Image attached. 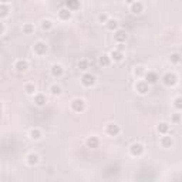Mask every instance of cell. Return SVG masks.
<instances>
[{
    "label": "cell",
    "instance_id": "37",
    "mask_svg": "<svg viewBox=\"0 0 182 182\" xmlns=\"http://www.w3.org/2000/svg\"><path fill=\"white\" fill-rule=\"evenodd\" d=\"M135 0H125V3H128V4H131V3H134Z\"/></svg>",
    "mask_w": 182,
    "mask_h": 182
},
{
    "label": "cell",
    "instance_id": "12",
    "mask_svg": "<svg viewBox=\"0 0 182 182\" xmlns=\"http://www.w3.org/2000/svg\"><path fill=\"white\" fill-rule=\"evenodd\" d=\"M86 144H87V147H88V148H97V147H98V138H97V137L87 138Z\"/></svg>",
    "mask_w": 182,
    "mask_h": 182
},
{
    "label": "cell",
    "instance_id": "7",
    "mask_svg": "<svg viewBox=\"0 0 182 182\" xmlns=\"http://www.w3.org/2000/svg\"><path fill=\"white\" fill-rule=\"evenodd\" d=\"M145 81L148 83V84H155V83L158 81V75H156V73H154V71L145 73Z\"/></svg>",
    "mask_w": 182,
    "mask_h": 182
},
{
    "label": "cell",
    "instance_id": "13",
    "mask_svg": "<svg viewBox=\"0 0 182 182\" xmlns=\"http://www.w3.org/2000/svg\"><path fill=\"white\" fill-rule=\"evenodd\" d=\"M123 51H118V50H112L111 54H110V59L114 60V61H121L123 60Z\"/></svg>",
    "mask_w": 182,
    "mask_h": 182
},
{
    "label": "cell",
    "instance_id": "32",
    "mask_svg": "<svg viewBox=\"0 0 182 182\" xmlns=\"http://www.w3.org/2000/svg\"><path fill=\"white\" fill-rule=\"evenodd\" d=\"M171 61H172V63H179V54H172V56H171Z\"/></svg>",
    "mask_w": 182,
    "mask_h": 182
},
{
    "label": "cell",
    "instance_id": "30",
    "mask_svg": "<svg viewBox=\"0 0 182 182\" xmlns=\"http://www.w3.org/2000/svg\"><path fill=\"white\" fill-rule=\"evenodd\" d=\"M67 3H71V6L68 7V10H73V9L78 7V3H77V0H68Z\"/></svg>",
    "mask_w": 182,
    "mask_h": 182
},
{
    "label": "cell",
    "instance_id": "38",
    "mask_svg": "<svg viewBox=\"0 0 182 182\" xmlns=\"http://www.w3.org/2000/svg\"><path fill=\"white\" fill-rule=\"evenodd\" d=\"M0 115H2V108H0Z\"/></svg>",
    "mask_w": 182,
    "mask_h": 182
},
{
    "label": "cell",
    "instance_id": "11",
    "mask_svg": "<svg viewBox=\"0 0 182 182\" xmlns=\"http://www.w3.org/2000/svg\"><path fill=\"white\" fill-rule=\"evenodd\" d=\"M114 38H115V41H118V43H123V41H125V38H127V33L124 31V30H118V31L115 33Z\"/></svg>",
    "mask_w": 182,
    "mask_h": 182
},
{
    "label": "cell",
    "instance_id": "28",
    "mask_svg": "<svg viewBox=\"0 0 182 182\" xmlns=\"http://www.w3.org/2000/svg\"><path fill=\"white\" fill-rule=\"evenodd\" d=\"M51 94L53 95H60L61 94V88L59 86H53L51 87Z\"/></svg>",
    "mask_w": 182,
    "mask_h": 182
},
{
    "label": "cell",
    "instance_id": "19",
    "mask_svg": "<svg viewBox=\"0 0 182 182\" xmlns=\"http://www.w3.org/2000/svg\"><path fill=\"white\" fill-rule=\"evenodd\" d=\"M161 144H162L164 148H169L172 145V138L171 137H162V140H161Z\"/></svg>",
    "mask_w": 182,
    "mask_h": 182
},
{
    "label": "cell",
    "instance_id": "5",
    "mask_svg": "<svg viewBox=\"0 0 182 182\" xmlns=\"http://www.w3.org/2000/svg\"><path fill=\"white\" fill-rule=\"evenodd\" d=\"M130 152L131 155H141L142 152H144V147H142L141 144H132L130 147Z\"/></svg>",
    "mask_w": 182,
    "mask_h": 182
},
{
    "label": "cell",
    "instance_id": "21",
    "mask_svg": "<svg viewBox=\"0 0 182 182\" xmlns=\"http://www.w3.org/2000/svg\"><path fill=\"white\" fill-rule=\"evenodd\" d=\"M105 24H107L108 30H117V27H118V22L117 20H108Z\"/></svg>",
    "mask_w": 182,
    "mask_h": 182
},
{
    "label": "cell",
    "instance_id": "2",
    "mask_svg": "<svg viewBox=\"0 0 182 182\" xmlns=\"http://www.w3.org/2000/svg\"><path fill=\"white\" fill-rule=\"evenodd\" d=\"M176 81H178V77L175 74H172V73H168V74L164 75V84L165 86H175L176 84Z\"/></svg>",
    "mask_w": 182,
    "mask_h": 182
},
{
    "label": "cell",
    "instance_id": "24",
    "mask_svg": "<svg viewBox=\"0 0 182 182\" xmlns=\"http://www.w3.org/2000/svg\"><path fill=\"white\" fill-rule=\"evenodd\" d=\"M23 31L26 34H31L34 31V26L33 24H24V26H23Z\"/></svg>",
    "mask_w": 182,
    "mask_h": 182
},
{
    "label": "cell",
    "instance_id": "34",
    "mask_svg": "<svg viewBox=\"0 0 182 182\" xmlns=\"http://www.w3.org/2000/svg\"><path fill=\"white\" fill-rule=\"evenodd\" d=\"M172 119H174L175 123H178V121H179V115H178V114H175L174 117H172Z\"/></svg>",
    "mask_w": 182,
    "mask_h": 182
},
{
    "label": "cell",
    "instance_id": "33",
    "mask_svg": "<svg viewBox=\"0 0 182 182\" xmlns=\"http://www.w3.org/2000/svg\"><path fill=\"white\" fill-rule=\"evenodd\" d=\"M181 103H182V100H181V97H178V98H176V100H175V107L178 108V110H179V108H181V107H182V104H181Z\"/></svg>",
    "mask_w": 182,
    "mask_h": 182
},
{
    "label": "cell",
    "instance_id": "1",
    "mask_svg": "<svg viewBox=\"0 0 182 182\" xmlns=\"http://www.w3.org/2000/svg\"><path fill=\"white\" fill-rule=\"evenodd\" d=\"M84 101L81 100V98H75V100H73V103H71V108H73V111L75 112H81L84 111Z\"/></svg>",
    "mask_w": 182,
    "mask_h": 182
},
{
    "label": "cell",
    "instance_id": "9",
    "mask_svg": "<svg viewBox=\"0 0 182 182\" xmlns=\"http://www.w3.org/2000/svg\"><path fill=\"white\" fill-rule=\"evenodd\" d=\"M63 67L60 66V64H54V66H51V74L54 75V77H60V75L63 74Z\"/></svg>",
    "mask_w": 182,
    "mask_h": 182
},
{
    "label": "cell",
    "instance_id": "4",
    "mask_svg": "<svg viewBox=\"0 0 182 182\" xmlns=\"http://www.w3.org/2000/svg\"><path fill=\"white\" fill-rule=\"evenodd\" d=\"M135 88H137V91L140 94H145V93H148L149 91V84L147 81H138Z\"/></svg>",
    "mask_w": 182,
    "mask_h": 182
},
{
    "label": "cell",
    "instance_id": "29",
    "mask_svg": "<svg viewBox=\"0 0 182 182\" xmlns=\"http://www.w3.org/2000/svg\"><path fill=\"white\" fill-rule=\"evenodd\" d=\"M98 20H100V23H107L108 22V16L105 14V13H103V14L98 16Z\"/></svg>",
    "mask_w": 182,
    "mask_h": 182
},
{
    "label": "cell",
    "instance_id": "26",
    "mask_svg": "<svg viewBox=\"0 0 182 182\" xmlns=\"http://www.w3.org/2000/svg\"><path fill=\"white\" fill-rule=\"evenodd\" d=\"M134 74L137 75V77H142V75L145 74V70H144V67H135V70H134Z\"/></svg>",
    "mask_w": 182,
    "mask_h": 182
},
{
    "label": "cell",
    "instance_id": "16",
    "mask_svg": "<svg viewBox=\"0 0 182 182\" xmlns=\"http://www.w3.org/2000/svg\"><path fill=\"white\" fill-rule=\"evenodd\" d=\"M34 103L41 107V105H44L46 103H47V98H46V95H43V94H38V95L34 97Z\"/></svg>",
    "mask_w": 182,
    "mask_h": 182
},
{
    "label": "cell",
    "instance_id": "35",
    "mask_svg": "<svg viewBox=\"0 0 182 182\" xmlns=\"http://www.w3.org/2000/svg\"><path fill=\"white\" fill-rule=\"evenodd\" d=\"M3 31H4V26H3V24H2V23H0V34L3 33Z\"/></svg>",
    "mask_w": 182,
    "mask_h": 182
},
{
    "label": "cell",
    "instance_id": "23",
    "mask_svg": "<svg viewBox=\"0 0 182 182\" xmlns=\"http://www.w3.org/2000/svg\"><path fill=\"white\" fill-rule=\"evenodd\" d=\"M78 68L83 71H86L87 68H88V61H87V60H80V61H78Z\"/></svg>",
    "mask_w": 182,
    "mask_h": 182
},
{
    "label": "cell",
    "instance_id": "20",
    "mask_svg": "<svg viewBox=\"0 0 182 182\" xmlns=\"http://www.w3.org/2000/svg\"><path fill=\"white\" fill-rule=\"evenodd\" d=\"M9 14V6L0 3V17H6Z\"/></svg>",
    "mask_w": 182,
    "mask_h": 182
},
{
    "label": "cell",
    "instance_id": "18",
    "mask_svg": "<svg viewBox=\"0 0 182 182\" xmlns=\"http://www.w3.org/2000/svg\"><path fill=\"white\" fill-rule=\"evenodd\" d=\"M37 162H38V155H36V154H29L27 155V164L29 165H34Z\"/></svg>",
    "mask_w": 182,
    "mask_h": 182
},
{
    "label": "cell",
    "instance_id": "15",
    "mask_svg": "<svg viewBox=\"0 0 182 182\" xmlns=\"http://www.w3.org/2000/svg\"><path fill=\"white\" fill-rule=\"evenodd\" d=\"M59 16H60V19L68 20L71 17V11L68 10V9H61V10L59 11Z\"/></svg>",
    "mask_w": 182,
    "mask_h": 182
},
{
    "label": "cell",
    "instance_id": "17",
    "mask_svg": "<svg viewBox=\"0 0 182 182\" xmlns=\"http://www.w3.org/2000/svg\"><path fill=\"white\" fill-rule=\"evenodd\" d=\"M156 130H158L160 134H167L168 131H169V125H168L167 123H161L160 125L156 127Z\"/></svg>",
    "mask_w": 182,
    "mask_h": 182
},
{
    "label": "cell",
    "instance_id": "31",
    "mask_svg": "<svg viewBox=\"0 0 182 182\" xmlns=\"http://www.w3.org/2000/svg\"><path fill=\"white\" fill-rule=\"evenodd\" d=\"M53 27V23L50 20H44L43 22V29H51Z\"/></svg>",
    "mask_w": 182,
    "mask_h": 182
},
{
    "label": "cell",
    "instance_id": "6",
    "mask_svg": "<svg viewBox=\"0 0 182 182\" xmlns=\"http://www.w3.org/2000/svg\"><path fill=\"white\" fill-rule=\"evenodd\" d=\"M34 51L37 53L38 56H43V54H46V53H47V46H46L44 43L38 41V43H36V44H34Z\"/></svg>",
    "mask_w": 182,
    "mask_h": 182
},
{
    "label": "cell",
    "instance_id": "14",
    "mask_svg": "<svg viewBox=\"0 0 182 182\" xmlns=\"http://www.w3.org/2000/svg\"><path fill=\"white\" fill-rule=\"evenodd\" d=\"M16 70L19 71V73H22V71H26L27 70V63L24 61V60H19L17 63H16Z\"/></svg>",
    "mask_w": 182,
    "mask_h": 182
},
{
    "label": "cell",
    "instance_id": "3",
    "mask_svg": "<svg viewBox=\"0 0 182 182\" xmlns=\"http://www.w3.org/2000/svg\"><path fill=\"white\" fill-rule=\"evenodd\" d=\"M81 83H83V86L91 87V86H94V83H95V78H94V75H91V74H84V75L81 77Z\"/></svg>",
    "mask_w": 182,
    "mask_h": 182
},
{
    "label": "cell",
    "instance_id": "8",
    "mask_svg": "<svg viewBox=\"0 0 182 182\" xmlns=\"http://www.w3.org/2000/svg\"><path fill=\"white\" fill-rule=\"evenodd\" d=\"M107 134L108 135H112V137L118 135L119 134L118 125H115V124H110V125H107Z\"/></svg>",
    "mask_w": 182,
    "mask_h": 182
},
{
    "label": "cell",
    "instance_id": "10",
    "mask_svg": "<svg viewBox=\"0 0 182 182\" xmlns=\"http://www.w3.org/2000/svg\"><path fill=\"white\" fill-rule=\"evenodd\" d=\"M131 11L134 13V14H140L142 11V4L140 2H134V3H131Z\"/></svg>",
    "mask_w": 182,
    "mask_h": 182
},
{
    "label": "cell",
    "instance_id": "27",
    "mask_svg": "<svg viewBox=\"0 0 182 182\" xmlns=\"http://www.w3.org/2000/svg\"><path fill=\"white\" fill-rule=\"evenodd\" d=\"M30 137L33 138V140H38V138L41 137V134H40V131L38 130H31L30 131Z\"/></svg>",
    "mask_w": 182,
    "mask_h": 182
},
{
    "label": "cell",
    "instance_id": "25",
    "mask_svg": "<svg viewBox=\"0 0 182 182\" xmlns=\"http://www.w3.org/2000/svg\"><path fill=\"white\" fill-rule=\"evenodd\" d=\"M24 91H26L27 94H34V91H36V86H34V84H26Z\"/></svg>",
    "mask_w": 182,
    "mask_h": 182
},
{
    "label": "cell",
    "instance_id": "36",
    "mask_svg": "<svg viewBox=\"0 0 182 182\" xmlns=\"http://www.w3.org/2000/svg\"><path fill=\"white\" fill-rule=\"evenodd\" d=\"M10 0H0V3H3V4H6V3H9Z\"/></svg>",
    "mask_w": 182,
    "mask_h": 182
},
{
    "label": "cell",
    "instance_id": "22",
    "mask_svg": "<svg viewBox=\"0 0 182 182\" xmlns=\"http://www.w3.org/2000/svg\"><path fill=\"white\" fill-rule=\"evenodd\" d=\"M110 61H111V59H110V56H101L100 57V64L101 66H104V67H107V66H110Z\"/></svg>",
    "mask_w": 182,
    "mask_h": 182
}]
</instances>
